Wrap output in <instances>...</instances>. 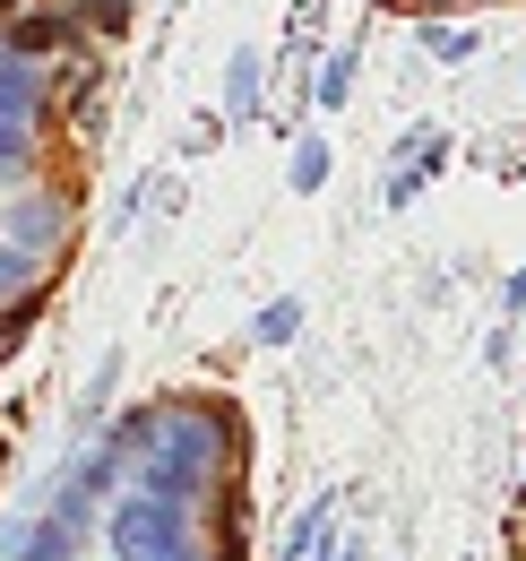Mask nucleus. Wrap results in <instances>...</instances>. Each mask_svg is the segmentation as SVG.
<instances>
[{
  "mask_svg": "<svg viewBox=\"0 0 526 561\" xmlns=\"http://www.w3.org/2000/svg\"><path fill=\"white\" fill-rule=\"evenodd\" d=\"M113 553L122 561H198V536L182 527V501L130 492V501L113 510Z\"/></svg>",
  "mask_w": 526,
  "mask_h": 561,
  "instance_id": "1",
  "label": "nucleus"
},
{
  "mask_svg": "<svg viewBox=\"0 0 526 561\" xmlns=\"http://www.w3.org/2000/svg\"><path fill=\"white\" fill-rule=\"evenodd\" d=\"M345 87H354V61H345V53H336L329 70H320V104H345Z\"/></svg>",
  "mask_w": 526,
  "mask_h": 561,
  "instance_id": "4",
  "label": "nucleus"
},
{
  "mask_svg": "<svg viewBox=\"0 0 526 561\" xmlns=\"http://www.w3.org/2000/svg\"><path fill=\"white\" fill-rule=\"evenodd\" d=\"M320 182H329V147L302 139V147H294V191H320Z\"/></svg>",
  "mask_w": 526,
  "mask_h": 561,
  "instance_id": "3",
  "label": "nucleus"
},
{
  "mask_svg": "<svg viewBox=\"0 0 526 561\" xmlns=\"http://www.w3.org/2000/svg\"><path fill=\"white\" fill-rule=\"evenodd\" d=\"M18 277H26V260H18V251H0V294H9Z\"/></svg>",
  "mask_w": 526,
  "mask_h": 561,
  "instance_id": "6",
  "label": "nucleus"
},
{
  "mask_svg": "<svg viewBox=\"0 0 526 561\" xmlns=\"http://www.w3.org/2000/svg\"><path fill=\"white\" fill-rule=\"evenodd\" d=\"M294 329H302V302H294V294H285V302H267L260 320H251V337H260V346H285Z\"/></svg>",
  "mask_w": 526,
  "mask_h": 561,
  "instance_id": "2",
  "label": "nucleus"
},
{
  "mask_svg": "<svg viewBox=\"0 0 526 561\" xmlns=\"http://www.w3.org/2000/svg\"><path fill=\"white\" fill-rule=\"evenodd\" d=\"M251 95H260V61L242 53V61H233V113H251Z\"/></svg>",
  "mask_w": 526,
  "mask_h": 561,
  "instance_id": "5",
  "label": "nucleus"
}]
</instances>
